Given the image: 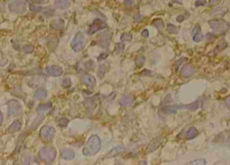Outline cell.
Masks as SVG:
<instances>
[{"mask_svg": "<svg viewBox=\"0 0 230 165\" xmlns=\"http://www.w3.org/2000/svg\"><path fill=\"white\" fill-rule=\"evenodd\" d=\"M206 38H207V40H210V41H213V40H215V35L213 33H209L206 35Z\"/></svg>", "mask_w": 230, "mask_h": 165, "instance_id": "41", "label": "cell"}, {"mask_svg": "<svg viewBox=\"0 0 230 165\" xmlns=\"http://www.w3.org/2000/svg\"><path fill=\"white\" fill-rule=\"evenodd\" d=\"M197 136H198V131L195 127H191L186 133V138L187 139L194 138Z\"/></svg>", "mask_w": 230, "mask_h": 165, "instance_id": "22", "label": "cell"}, {"mask_svg": "<svg viewBox=\"0 0 230 165\" xmlns=\"http://www.w3.org/2000/svg\"><path fill=\"white\" fill-rule=\"evenodd\" d=\"M161 144V137H159V138H156L154 139L149 145H148V147H147V150H146V152L149 153V152H154V151H156V149L159 147V145Z\"/></svg>", "mask_w": 230, "mask_h": 165, "instance_id": "12", "label": "cell"}, {"mask_svg": "<svg viewBox=\"0 0 230 165\" xmlns=\"http://www.w3.org/2000/svg\"><path fill=\"white\" fill-rule=\"evenodd\" d=\"M119 103L120 105L122 106H129L133 103V99L131 98V96L127 94V95H124L123 97H122L120 101H119Z\"/></svg>", "mask_w": 230, "mask_h": 165, "instance_id": "17", "label": "cell"}, {"mask_svg": "<svg viewBox=\"0 0 230 165\" xmlns=\"http://www.w3.org/2000/svg\"><path fill=\"white\" fill-rule=\"evenodd\" d=\"M143 20V16L141 14H136L134 16V22L135 23H140Z\"/></svg>", "mask_w": 230, "mask_h": 165, "instance_id": "39", "label": "cell"}, {"mask_svg": "<svg viewBox=\"0 0 230 165\" xmlns=\"http://www.w3.org/2000/svg\"><path fill=\"white\" fill-rule=\"evenodd\" d=\"M85 67L87 69V70H93L95 68V63L93 60H89V61H86L85 63Z\"/></svg>", "mask_w": 230, "mask_h": 165, "instance_id": "32", "label": "cell"}, {"mask_svg": "<svg viewBox=\"0 0 230 165\" xmlns=\"http://www.w3.org/2000/svg\"><path fill=\"white\" fill-rule=\"evenodd\" d=\"M112 36V33L111 32H106V33H102L100 36V46L102 48H107L110 44L111 41V38Z\"/></svg>", "mask_w": 230, "mask_h": 165, "instance_id": "10", "label": "cell"}, {"mask_svg": "<svg viewBox=\"0 0 230 165\" xmlns=\"http://www.w3.org/2000/svg\"><path fill=\"white\" fill-rule=\"evenodd\" d=\"M174 1H175V0H174Z\"/></svg>", "mask_w": 230, "mask_h": 165, "instance_id": "49", "label": "cell"}, {"mask_svg": "<svg viewBox=\"0 0 230 165\" xmlns=\"http://www.w3.org/2000/svg\"><path fill=\"white\" fill-rule=\"evenodd\" d=\"M121 40H122V41H130V40H132V35H131V33H123L122 35V37H121Z\"/></svg>", "mask_w": 230, "mask_h": 165, "instance_id": "30", "label": "cell"}, {"mask_svg": "<svg viewBox=\"0 0 230 165\" xmlns=\"http://www.w3.org/2000/svg\"><path fill=\"white\" fill-rule=\"evenodd\" d=\"M194 74V68L191 64H186L183 66L182 71H181V75L183 77H190Z\"/></svg>", "mask_w": 230, "mask_h": 165, "instance_id": "11", "label": "cell"}, {"mask_svg": "<svg viewBox=\"0 0 230 165\" xmlns=\"http://www.w3.org/2000/svg\"><path fill=\"white\" fill-rule=\"evenodd\" d=\"M167 32L169 33H175H175H178V29L176 28L175 25L169 23V24L167 25Z\"/></svg>", "mask_w": 230, "mask_h": 165, "instance_id": "33", "label": "cell"}, {"mask_svg": "<svg viewBox=\"0 0 230 165\" xmlns=\"http://www.w3.org/2000/svg\"><path fill=\"white\" fill-rule=\"evenodd\" d=\"M105 72H106V65L105 64H102V65L99 66V69H98V75H99V77L102 78L104 75Z\"/></svg>", "mask_w": 230, "mask_h": 165, "instance_id": "29", "label": "cell"}, {"mask_svg": "<svg viewBox=\"0 0 230 165\" xmlns=\"http://www.w3.org/2000/svg\"><path fill=\"white\" fill-rule=\"evenodd\" d=\"M125 4L127 7H131L133 5V2H132V0H125Z\"/></svg>", "mask_w": 230, "mask_h": 165, "instance_id": "44", "label": "cell"}, {"mask_svg": "<svg viewBox=\"0 0 230 165\" xmlns=\"http://www.w3.org/2000/svg\"><path fill=\"white\" fill-rule=\"evenodd\" d=\"M145 63V58L143 57L142 55H139L137 58H136V66L138 67H140L142 66Z\"/></svg>", "mask_w": 230, "mask_h": 165, "instance_id": "27", "label": "cell"}, {"mask_svg": "<svg viewBox=\"0 0 230 165\" xmlns=\"http://www.w3.org/2000/svg\"><path fill=\"white\" fill-rule=\"evenodd\" d=\"M8 8L12 13L22 14L26 10V3L23 0H14L8 4Z\"/></svg>", "mask_w": 230, "mask_h": 165, "instance_id": "5", "label": "cell"}, {"mask_svg": "<svg viewBox=\"0 0 230 165\" xmlns=\"http://www.w3.org/2000/svg\"><path fill=\"white\" fill-rule=\"evenodd\" d=\"M50 108H51V102H48V103H44V104H41V105L38 106L37 111L39 113H42L46 111L49 109H50Z\"/></svg>", "mask_w": 230, "mask_h": 165, "instance_id": "25", "label": "cell"}, {"mask_svg": "<svg viewBox=\"0 0 230 165\" xmlns=\"http://www.w3.org/2000/svg\"><path fill=\"white\" fill-rule=\"evenodd\" d=\"M55 7L60 9H66L68 8L71 5L70 0H54Z\"/></svg>", "mask_w": 230, "mask_h": 165, "instance_id": "14", "label": "cell"}, {"mask_svg": "<svg viewBox=\"0 0 230 165\" xmlns=\"http://www.w3.org/2000/svg\"><path fill=\"white\" fill-rule=\"evenodd\" d=\"M101 149V139L98 136H92L90 137L87 141V144L83 149V154L85 155H92L100 151Z\"/></svg>", "mask_w": 230, "mask_h": 165, "instance_id": "1", "label": "cell"}, {"mask_svg": "<svg viewBox=\"0 0 230 165\" xmlns=\"http://www.w3.org/2000/svg\"><path fill=\"white\" fill-rule=\"evenodd\" d=\"M34 46H32V45H30V44H27V45H24V46L23 47V51L25 53H27V54H30V53H32L34 51Z\"/></svg>", "mask_w": 230, "mask_h": 165, "instance_id": "31", "label": "cell"}, {"mask_svg": "<svg viewBox=\"0 0 230 165\" xmlns=\"http://www.w3.org/2000/svg\"><path fill=\"white\" fill-rule=\"evenodd\" d=\"M123 49H124V44L122 43V42L117 43V44L115 45V53L122 52Z\"/></svg>", "mask_w": 230, "mask_h": 165, "instance_id": "35", "label": "cell"}, {"mask_svg": "<svg viewBox=\"0 0 230 165\" xmlns=\"http://www.w3.org/2000/svg\"><path fill=\"white\" fill-rule=\"evenodd\" d=\"M30 9H31L32 12H41V10H42L41 7H34V6H31V7H30Z\"/></svg>", "mask_w": 230, "mask_h": 165, "instance_id": "40", "label": "cell"}, {"mask_svg": "<svg viewBox=\"0 0 230 165\" xmlns=\"http://www.w3.org/2000/svg\"><path fill=\"white\" fill-rule=\"evenodd\" d=\"M106 23L103 22L102 20L101 19H95L94 22H93V23H92V25L90 27V29H89V31H88V34H93V33H96L97 31H100V30H102V29H104V28H106Z\"/></svg>", "mask_w": 230, "mask_h": 165, "instance_id": "7", "label": "cell"}, {"mask_svg": "<svg viewBox=\"0 0 230 165\" xmlns=\"http://www.w3.org/2000/svg\"><path fill=\"white\" fill-rule=\"evenodd\" d=\"M56 154L57 152L53 147H43L39 151L38 157L47 163H52L56 158Z\"/></svg>", "mask_w": 230, "mask_h": 165, "instance_id": "2", "label": "cell"}, {"mask_svg": "<svg viewBox=\"0 0 230 165\" xmlns=\"http://www.w3.org/2000/svg\"><path fill=\"white\" fill-rule=\"evenodd\" d=\"M227 46V43H226V41L225 40H220V42L218 43V45H217V50H215L216 52L217 51H219V50H221V49H223L225 47Z\"/></svg>", "mask_w": 230, "mask_h": 165, "instance_id": "36", "label": "cell"}, {"mask_svg": "<svg viewBox=\"0 0 230 165\" xmlns=\"http://www.w3.org/2000/svg\"><path fill=\"white\" fill-rule=\"evenodd\" d=\"M75 157L74 151L70 149H64L61 151V158L64 160H72Z\"/></svg>", "mask_w": 230, "mask_h": 165, "instance_id": "16", "label": "cell"}, {"mask_svg": "<svg viewBox=\"0 0 230 165\" xmlns=\"http://www.w3.org/2000/svg\"><path fill=\"white\" fill-rule=\"evenodd\" d=\"M82 82L86 85L89 87H93L95 85V83H96V80L93 76V75H84L83 78H82Z\"/></svg>", "mask_w": 230, "mask_h": 165, "instance_id": "15", "label": "cell"}, {"mask_svg": "<svg viewBox=\"0 0 230 165\" xmlns=\"http://www.w3.org/2000/svg\"><path fill=\"white\" fill-rule=\"evenodd\" d=\"M207 163L206 161L204 159H198V160H194L190 162V164H199V165H205Z\"/></svg>", "mask_w": 230, "mask_h": 165, "instance_id": "34", "label": "cell"}, {"mask_svg": "<svg viewBox=\"0 0 230 165\" xmlns=\"http://www.w3.org/2000/svg\"><path fill=\"white\" fill-rule=\"evenodd\" d=\"M2 122H3V114L0 111V125L2 124Z\"/></svg>", "mask_w": 230, "mask_h": 165, "instance_id": "47", "label": "cell"}, {"mask_svg": "<svg viewBox=\"0 0 230 165\" xmlns=\"http://www.w3.org/2000/svg\"><path fill=\"white\" fill-rule=\"evenodd\" d=\"M42 120H43V116H42V115H39V116H37V117L34 119V121H33V124H32L31 128H32V129H35V128H37V127H38V126L41 124Z\"/></svg>", "mask_w": 230, "mask_h": 165, "instance_id": "24", "label": "cell"}, {"mask_svg": "<svg viewBox=\"0 0 230 165\" xmlns=\"http://www.w3.org/2000/svg\"><path fill=\"white\" fill-rule=\"evenodd\" d=\"M153 25H155V26L157 28V29H159V30H161L164 28V22H163L161 19H155V20L153 21Z\"/></svg>", "mask_w": 230, "mask_h": 165, "instance_id": "28", "label": "cell"}, {"mask_svg": "<svg viewBox=\"0 0 230 165\" xmlns=\"http://www.w3.org/2000/svg\"><path fill=\"white\" fill-rule=\"evenodd\" d=\"M229 69H230V62H229Z\"/></svg>", "mask_w": 230, "mask_h": 165, "instance_id": "48", "label": "cell"}, {"mask_svg": "<svg viewBox=\"0 0 230 165\" xmlns=\"http://www.w3.org/2000/svg\"><path fill=\"white\" fill-rule=\"evenodd\" d=\"M45 72H46L47 75H51V76H60L61 75L63 74V69L61 68L60 66H46Z\"/></svg>", "mask_w": 230, "mask_h": 165, "instance_id": "8", "label": "cell"}, {"mask_svg": "<svg viewBox=\"0 0 230 165\" xmlns=\"http://www.w3.org/2000/svg\"><path fill=\"white\" fill-rule=\"evenodd\" d=\"M47 97V91L44 89H39L34 93V98L37 100H43Z\"/></svg>", "mask_w": 230, "mask_h": 165, "instance_id": "19", "label": "cell"}, {"mask_svg": "<svg viewBox=\"0 0 230 165\" xmlns=\"http://www.w3.org/2000/svg\"><path fill=\"white\" fill-rule=\"evenodd\" d=\"M226 104L230 109V96H228L227 99H226Z\"/></svg>", "mask_w": 230, "mask_h": 165, "instance_id": "46", "label": "cell"}, {"mask_svg": "<svg viewBox=\"0 0 230 165\" xmlns=\"http://www.w3.org/2000/svg\"><path fill=\"white\" fill-rule=\"evenodd\" d=\"M85 105H86V107L87 108L88 110L92 111V110H94L95 108L96 102H95V101L94 98L90 97V98H86V101H85Z\"/></svg>", "mask_w": 230, "mask_h": 165, "instance_id": "21", "label": "cell"}, {"mask_svg": "<svg viewBox=\"0 0 230 165\" xmlns=\"http://www.w3.org/2000/svg\"><path fill=\"white\" fill-rule=\"evenodd\" d=\"M21 109V104L15 100L8 101V115L13 116Z\"/></svg>", "mask_w": 230, "mask_h": 165, "instance_id": "9", "label": "cell"}, {"mask_svg": "<svg viewBox=\"0 0 230 165\" xmlns=\"http://www.w3.org/2000/svg\"><path fill=\"white\" fill-rule=\"evenodd\" d=\"M183 20H184V16H183V15H179V16H177L176 21H177L178 23H181V22H183Z\"/></svg>", "mask_w": 230, "mask_h": 165, "instance_id": "45", "label": "cell"}, {"mask_svg": "<svg viewBox=\"0 0 230 165\" xmlns=\"http://www.w3.org/2000/svg\"><path fill=\"white\" fill-rule=\"evenodd\" d=\"M64 25H65V23H64V21L62 20L61 18L55 19V20H52L50 22V27L52 29H54V30H57V31L63 30Z\"/></svg>", "mask_w": 230, "mask_h": 165, "instance_id": "13", "label": "cell"}, {"mask_svg": "<svg viewBox=\"0 0 230 165\" xmlns=\"http://www.w3.org/2000/svg\"><path fill=\"white\" fill-rule=\"evenodd\" d=\"M149 31L148 30H143L142 32V36L144 38H148L149 37Z\"/></svg>", "mask_w": 230, "mask_h": 165, "instance_id": "43", "label": "cell"}, {"mask_svg": "<svg viewBox=\"0 0 230 165\" xmlns=\"http://www.w3.org/2000/svg\"><path fill=\"white\" fill-rule=\"evenodd\" d=\"M192 33H193V40L195 42H199L201 41V39H202V35L201 33V27L199 25H196V26L193 28L192 30Z\"/></svg>", "mask_w": 230, "mask_h": 165, "instance_id": "18", "label": "cell"}, {"mask_svg": "<svg viewBox=\"0 0 230 165\" xmlns=\"http://www.w3.org/2000/svg\"><path fill=\"white\" fill-rule=\"evenodd\" d=\"M221 0H210V7H214V6H217V4L220 3Z\"/></svg>", "mask_w": 230, "mask_h": 165, "instance_id": "42", "label": "cell"}, {"mask_svg": "<svg viewBox=\"0 0 230 165\" xmlns=\"http://www.w3.org/2000/svg\"><path fill=\"white\" fill-rule=\"evenodd\" d=\"M209 24L210 25V28L217 34H222L226 33L229 29V23L226 22L224 20H213L209 21Z\"/></svg>", "mask_w": 230, "mask_h": 165, "instance_id": "3", "label": "cell"}, {"mask_svg": "<svg viewBox=\"0 0 230 165\" xmlns=\"http://www.w3.org/2000/svg\"><path fill=\"white\" fill-rule=\"evenodd\" d=\"M70 85H71V81H70V79L66 78V79L63 80V82H62V86H63V87L68 88Z\"/></svg>", "mask_w": 230, "mask_h": 165, "instance_id": "38", "label": "cell"}, {"mask_svg": "<svg viewBox=\"0 0 230 165\" xmlns=\"http://www.w3.org/2000/svg\"><path fill=\"white\" fill-rule=\"evenodd\" d=\"M85 44H86L85 35L81 32H78V33L76 34L74 39L71 41V48L73 49L74 51L78 52V51H80L82 49L85 47Z\"/></svg>", "mask_w": 230, "mask_h": 165, "instance_id": "4", "label": "cell"}, {"mask_svg": "<svg viewBox=\"0 0 230 165\" xmlns=\"http://www.w3.org/2000/svg\"><path fill=\"white\" fill-rule=\"evenodd\" d=\"M124 147L123 146H122V145H120V146H116V147H114L111 152H109L108 154V156L109 157H111V156H113V155H115V154H117V153H119V152H124Z\"/></svg>", "mask_w": 230, "mask_h": 165, "instance_id": "26", "label": "cell"}, {"mask_svg": "<svg viewBox=\"0 0 230 165\" xmlns=\"http://www.w3.org/2000/svg\"><path fill=\"white\" fill-rule=\"evenodd\" d=\"M199 107H200V101H194V102H192L191 104L183 106V109H187L189 111H196V110L199 109Z\"/></svg>", "mask_w": 230, "mask_h": 165, "instance_id": "23", "label": "cell"}, {"mask_svg": "<svg viewBox=\"0 0 230 165\" xmlns=\"http://www.w3.org/2000/svg\"><path fill=\"white\" fill-rule=\"evenodd\" d=\"M40 136L44 141H47V142L51 141L55 136V128L50 126H44L43 127H41Z\"/></svg>", "mask_w": 230, "mask_h": 165, "instance_id": "6", "label": "cell"}, {"mask_svg": "<svg viewBox=\"0 0 230 165\" xmlns=\"http://www.w3.org/2000/svg\"><path fill=\"white\" fill-rule=\"evenodd\" d=\"M59 123H60V126H62V127H66L68 124V119L62 118V119H60Z\"/></svg>", "mask_w": 230, "mask_h": 165, "instance_id": "37", "label": "cell"}, {"mask_svg": "<svg viewBox=\"0 0 230 165\" xmlns=\"http://www.w3.org/2000/svg\"><path fill=\"white\" fill-rule=\"evenodd\" d=\"M21 121L20 120H15L14 121L13 123H12V125L11 126L9 127V132L10 133H14V132H17V131H19L21 129Z\"/></svg>", "mask_w": 230, "mask_h": 165, "instance_id": "20", "label": "cell"}]
</instances>
